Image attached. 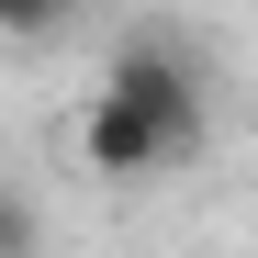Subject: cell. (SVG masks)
Wrapping results in <instances>:
<instances>
[{
  "label": "cell",
  "instance_id": "1",
  "mask_svg": "<svg viewBox=\"0 0 258 258\" xmlns=\"http://www.w3.org/2000/svg\"><path fill=\"white\" fill-rule=\"evenodd\" d=\"M101 90H112V101H135L157 135H168V157H191V146H202V68H191L180 34H123Z\"/></svg>",
  "mask_w": 258,
  "mask_h": 258
},
{
  "label": "cell",
  "instance_id": "5",
  "mask_svg": "<svg viewBox=\"0 0 258 258\" xmlns=\"http://www.w3.org/2000/svg\"><path fill=\"white\" fill-rule=\"evenodd\" d=\"M68 12H79V0H68Z\"/></svg>",
  "mask_w": 258,
  "mask_h": 258
},
{
  "label": "cell",
  "instance_id": "3",
  "mask_svg": "<svg viewBox=\"0 0 258 258\" xmlns=\"http://www.w3.org/2000/svg\"><path fill=\"white\" fill-rule=\"evenodd\" d=\"M0 258H45V213L23 180H0Z\"/></svg>",
  "mask_w": 258,
  "mask_h": 258
},
{
  "label": "cell",
  "instance_id": "4",
  "mask_svg": "<svg viewBox=\"0 0 258 258\" xmlns=\"http://www.w3.org/2000/svg\"><path fill=\"white\" fill-rule=\"evenodd\" d=\"M68 34V0H0V45H45Z\"/></svg>",
  "mask_w": 258,
  "mask_h": 258
},
{
  "label": "cell",
  "instance_id": "2",
  "mask_svg": "<svg viewBox=\"0 0 258 258\" xmlns=\"http://www.w3.org/2000/svg\"><path fill=\"white\" fill-rule=\"evenodd\" d=\"M79 168H90V180H157V168H180V157H168V135L135 101L90 90V112H79Z\"/></svg>",
  "mask_w": 258,
  "mask_h": 258
}]
</instances>
